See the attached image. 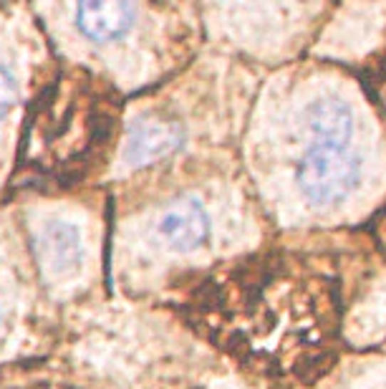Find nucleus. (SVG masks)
Masks as SVG:
<instances>
[{"label":"nucleus","instance_id":"0eeeda50","mask_svg":"<svg viewBox=\"0 0 386 389\" xmlns=\"http://www.w3.org/2000/svg\"><path fill=\"white\" fill-rule=\"evenodd\" d=\"M139 6L134 3H81L73 8V23L83 38L109 43L132 33L137 26Z\"/></svg>","mask_w":386,"mask_h":389},{"label":"nucleus","instance_id":"9d476101","mask_svg":"<svg viewBox=\"0 0 386 389\" xmlns=\"http://www.w3.org/2000/svg\"><path fill=\"white\" fill-rule=\"evenodd\" d=\"M0 318H3V313H0Z\"/></svg>","mask_w":386,"mask_h":389},{"label":"nucleus","instance_id":"20e7f679","mask_svg":"<svg viewBox=\"0 0 386 389\" xmlns=\"http://www.w3.org/2000/svg\"><path fill=\"white\" fill-rule=\"evenodd\" d=\"M157 230L172 250L189 253L202 248L210 238V215L197 197H177L160 215Z\"/></svg>","mask_w":386,"mask_h":389},{"label":"nucleus","instance_id":"f03ea898","mask_svg":"<svg viewBox=\"0 0 386 389\" xmlns=\"http://www.w3.org/2000/svg\"><path fill=\"white\" fill-rule=\"evenodd\" d=\"M116 122V99L86 71H66L33 106L23 139V162L58 182L88 172L104 155Z\"/></svg>","mask_w":386,"mask_h":389},{"label":"nucleus","instance_id":"1a4fd4ad","mask_svg":"<svg viewBox=\"0 0 386 389\" xmlns=\"http://www.w3.org/2000/svg\"><path fill=\"white\" fill-rule=\"evenodd\" d=\"M18 101V78L8 66L0 63V117Z\"/></svg>","mask_w":386,"mask_h":389},{"label":"nucleus","instance_id":"39448f33","mask_svg":"<svg viewBox=\"0 0 386 389\" xmlns=\"http://www.w3.org/2000/svg\"><path fill=\"white\" fill-rule=\"evenodd\" d=\"M36 253L51 278H71L81 271L83 240L76 225L63 220L46 222L36 235Z\"/></svg>","mask_w":386,"mask_h":389},{"label":"nucleus","instance_id":"423d86ee","mask_svg":"<svg viewBox=\"0 0 386 389\" xmlns=\"http://www.w3.org/2000/svg\"><path fill=\"white\" fill-rule=\"evenodd\" d=\"M184 142L179 124L160 117H142L132 124L124 160L129 167H147L174 155Z\"/></svg>","mask_w":386,"mask_h":389},{"label":"nucleus","instance_id":"7ed1b4c3","mask_svg":"<svg viewBox=\"0 0 386 389\" xmlns=\"http://www.w3.org/2000/svg\"><path fill=\"white\" fill-rule=\"evenodd\" d=\"M298 190L315 207L338 205L359 187L361 160L346 150L313 145L298 162L296 170Z\"/></svg>","mask_w":386,"mask_h":389},{"label":"nucleus","instance_id":"f257e3e1","mask_svg":"<svg viewBox=\"0 0 386 389\" xmlns=\"http://www.w3.org/2000/svg\"><path fill=\"white\" fill-rule=\"evenodd\" d=\"M187 318L253 372L311 384L333 367L338 291L311 261L286 253L245 258L204 278Z\"/></svg>","mask_w":386,"mask_h":389},{"label":"nucleus","instance_id":"6e6552de","mask_svg":"<svg viewBox=\"0 0 386 389\" xmlns=\"http://www.w3.org/2000/svg\"><path fill=\"white\" fill-rule=\"evenodd\" d=\"M306 129L315 145L346 150L353 137V111L338 96H320L306 109Z\"/></svg>","mask_w":386,"mask_h":389}]
</instances>
